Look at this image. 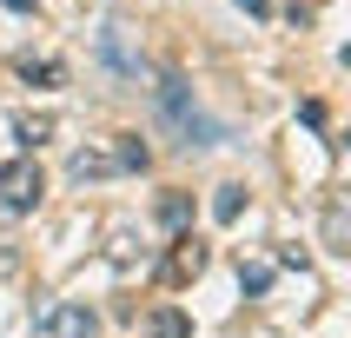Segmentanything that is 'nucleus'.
Returning a JSON list of instances; mask_svg holds the SVG:
<instances>
[{
  "mask_svg": "<svg viewBox=\"0 0 351 338\" xmlns=\"http://www.w3.org/2000/svg\"><path fill=\"white\" fill-rule=\"evenodd\" d=\"M146 166V146H139L133 133H106L99 146H80L73 159H66V179H113V173H139Z\"/></svg>",
  "mask_w": 351,
  "mask_h": 338,
  "instance_id": "f257e3e1",
  "label": "nucleus"
},
{
  "mask_svg": "<svg viewBox=\"0 0 351 338\" xmlns=\"http://www.w3.org/2000/svg\"><path fill=\"white\" fill-rule=\"evenodd\" d=\"M159 113L186 133V146H213V139H219V126L193 106V86H186V80H159Z\"/></svg>",
  "mask_w": 351,
  "mask_h": 338,
  "instance_id": "f03ea898",
  "label": "nucleus"
},
{
  "mask_svg": "<svg viewBox=\"0 0 351 338\" xmlns=\"http://www.w3.org/2000/svg\"><path fill=\"white\" fill-rule=\"evenodd\" d=\"M40 193H47V179H40L34 159H7V166H0V206H7V213H34Z\"/></svg>",
  "mask_w": 351,
  "mask_h": 338,
  "instance_id": "7ed1b4c3",
  "label": "nucleus"
},
{
  "mask_svg": "<svg viewBox=\"0 0 351 338\" xmlns=\"http://www.w3.org/2000/svg\"><path fill=\"white\" fill-rule=\"evenodd\" d=\"M99 60H106L113 73L139 80V47H133V27H126V20H113V27L99 34Z\"/></svg>",
  "mask_w": 351,
  "mask_h": 338,
  "instance_id": "20e7f679",
  "label": "nucleus"
},
{
  "mask_svg": "<svg viewBox=\"0 0 351 338\" xmlns=\"http://www.w3.org/2000/svg\"><path fill=\"white\" fill-rule=\"evenodd\" d=\"M318 239L332 245V252H351V186H338L325 199V219H318Z\"/></svg>",
  "mask_w": 351,
  "mask_h": 338,
  "instance_id": "39448f33",
  "label": "nucleus"
},
{
  "mask_svg": "<svg viewBox=\"0 0 351 338\" xmlns=\"http://www.w3.org/2000/svg\"><path fill=\"white\" fill-rule=\"evenodd\" d=\"M199 265H206V245H199V239H179L173 258H166V278H173V285H186V278H199Z\"/></svg>",
  "mask_w": 351,
  "mask_h": 338,
  "instance_id": "423d86ee",
  "label": "nucleus"
},
{
  "mask_svg": "<svg viewBox=\"0 0 351 338\" xmlns=\"http://www.w3.org/2000/svg\"><path fill=\"white\" fill-rule=\"evenodd\" d=\"M53 338H99V318L86 305H60L53 312Z\"/></svg>",
  "mask_w": 351,
  "mask_h": 338,
  "instance_id": "0eeeda50",
  "label": "nucleus"
},
{
  "mask_svg": "<svg viewBox=\"0 0 351 338\" xmlns=\"http://www.w3.org/2000/svg\"><path fill=\"white\" fill-rule=\"evenodd\" d=\"M146 332H153V338H193V318L173 312V305H159V312L146 318Z\"/></svg>",
  "mask_w": 351,
  "mask_h": 338,
  "instance_id": "6e6552de",
  "label": "nucleus"
},
{
  "mask_svg": "<svg viewBox=\"0 0 351 338\" xmlns=\"http://www.w3.org/2000/svg\"><path fill=\"white\" fill-rule=\"evenodd\" d=\"M239 213H245V186H219V193H213V219H219V226H232Z\"/></svg>",
  "mask_w": 351,
  "mask_h": 338,
  "instance_id": "1a4fd4ad",
  "label": "nucleus"
},
{
  "mask_svg": "<svg viewBox=\"0 0 351 338\" xmlns=\"http://www.w3.org/2000/svg\"><path fill=\"white\" fill-rule=\"evenodd\" d=\"M14 133L27 139V146H40V139L53 133V119H47V113H20V119H14Z\"/></svg>",
  "mask_w": 351,
  "mask_h": 338,
  "instance_id": "9d476101",
  "label": "nucleus"
},
{
  "mask_svg": "<svg viewBox=\"0 0 351 338\" xmlns=\"http://www.w3.org/2000/svg\"><path fill=\"white\" fill-rule=\"evenodd\" d=\"M186 213H193V199H186V193H166V199H159V219H166V226H186Z\"/></svg>",
  "mask_w": 351,
  "mask_h": 338,
  "instance_id": "9b49d317",
  "label": "nucleus"
},
{
  "mask_svg": "<svg viewBox=\"0 0 351 338\" xmlns=\"http://www.w3.org/2000/svg\"><path fill=\"white\" fill-rule=\"evenodd\" d=\"M239 278H245V292H265V285H272V265L258 258V265H245V272H239Z\"/></svg>",
  "mask_w": 351,
  "mask_h": 338,
  "instance_id": "f8f14e48",
  "label": "nucleus"
},
{
  "mask_svg": "<svg viewBox=\"0 0 351 338\" xmlns=\"http://www.w3.org/2000/svg\"><path fill=\"white\" fill-rule=\"evenodd\" d=\"M338 60H345V67H351V47H345V53H338Z\"/></svg>",
  "mask_w": 351,
  "mask_h": 338,
  "instance_id": "ddd939ff",
  "label": "nucleus"
}]
</instances>
